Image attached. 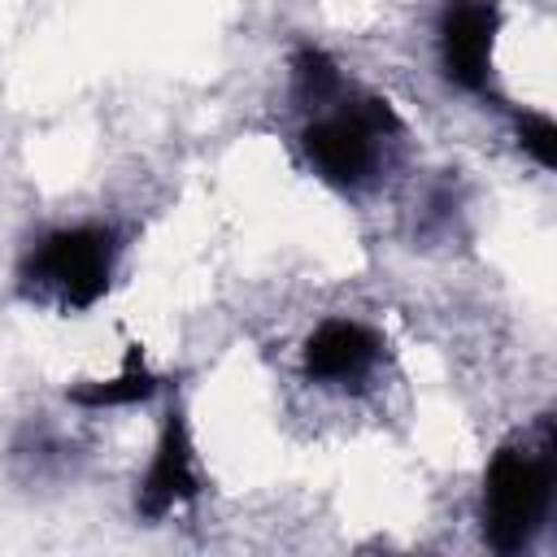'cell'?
I'll list each match as a JSON object with an SVG mask.
<instances>
[{
	"label": "cell",
	"mask_w": 557,
	"mask_h": 557,
	"mask_svg": "<svg viewBox=\"0 0 557 557\" xmlns=\"http://www.w3.org/2000/svg\"><path fill=\"white\" fill-rule=\"evenodd\" d=\"M553 487H557V440L553 422H540L535 435H513L505 440L483 474V540L492 553L509 557L522 553L548 509H553Z\"/></svg>",
	"instance_id": "cell-1"
},
{
	"label": "cell",
	"mask_w": 557,
	"mask_h": 557,
	"mask_svg": "<svg viewBox=\"0 0 557 557\" xmlns=\"http://www.w3.org/2000/svg\"><path fill=\"white\" fill-rule=\"evenodd\" d=\"M396 131H400V117L387 100H379V96L344 100L339 96L313 113V122L300 131V148L322 183L352 191L374 178L383 139H392Z\"/></svg>",
	"instance_id": "cell-2"
},
{
	"label": "cell",
	"mask_w": 557,
	"mask_h": 557,
	"mask_svg": "<svg viewBox=\"0 0 557 557\" xmlns=\"http://www.w3.org/2000/svg\"><path fill=\"white\" fill-rule=\"evenodd\" d=\"M113 261L117 239L109 226H61L30 248L22 265V287L65 313H83L109 292Z\"/></svg>",
	"instance_id": "cell-3"
},
{
	"label": "cell",
	"mask_w": 557,
	"mask_h": 557,
	"mask_svg": "<svg viewBox=\"0 0 557 557\" xmlns=\"http://www.w3.org/2000/svg\"><path fill=\"white\" fill-rule=\"evenodd\" d=\"M500 35L496 0H444L435 22L440 70L461 91H487L492 83V48Z\"/></svg>",
	"instance_id": "cell-4"
},
{
	"label": "cell",
	"mask_w": 557,
	"mask_h": 557,
	"mask_svg": "<svg viewBox=\"0 0 557 557\" xmlns=\"http://www.w3.org/2000/svg\"><path fill=\"white\" fill-rule=\"evenodd\" d=\"M200 496V470H196V444H191V426H187V413L183 409H170L165 413V426L157 435V448H152V461L139 479V492H135V509L148 518V522H161L165 513H174L178 505L196 500Z\"/></svg>",
	"instance_id": "cell-5"
},
{
	"label": "cell",
	"mask_w": 557,
	"mask_h": 557,
	"mask_svg": "<svg viewBox=\"0 0 557 557\" xmlns=\"http://www.w3.org/2000/svg\"><path fill=\"white\" fill-rule=\"evenodd\" d=\"M383 357V339L357 322V318H326L309 331L305 348H300V366L313 383L326 387H344V383H361L374 361Z\"/></svg>",
	"instance_id": "cell-6"
},
{
	"label": "cell",
	"mask_w": 557,
	"mask_h": 557,
	"mask_svg": "<svg viewBox=\"0 0 557 557\" xmlns=\"http://www.w3.org/2000/svg\"><path fill=\"white\" fill-rule=\"evenodd\" d=\"M157 392H161V374L144 361L139 344H131V352H126V361H122L117 374H109V379H87V383L70 387V400L83 405V409H117V405H144V400H152Z\"/></svg>",
	"instance_id": "cell-7"
},
{
	"label": "cell",
	"mask_w": 557,
	"mask_h": 557,
	"mask_svg": "<svg viewBox=\"0 0 557 557\" xmlns=\"http://www.w3.org/2000/svg\"><path fill=\"white\" fill-rule=\"evenodd\" d=\"M292 87L296 96L309 104V109H326L331 100L344 96V74L339 65L331 61V52L313 48V44H300L292 52Z\"/></svg>",
	"instance_id": "cell-8"
},
{
	"label": "cell",
	"mask_w": 557,
	"mask_h": 557,
	"mask_svg": "<svg viewBox=\"0 0 557 557\" xmlns=\"http://www.w3.org/2000/svg\"><path fill=\"white\" fill-rule=\"evenodd\" d=\"M518 144H522L544 170L557 165V126H553L548 113H522V117H518Z\"/></svg>",
	"instance_id": "cell-9"
}]
</instances>
